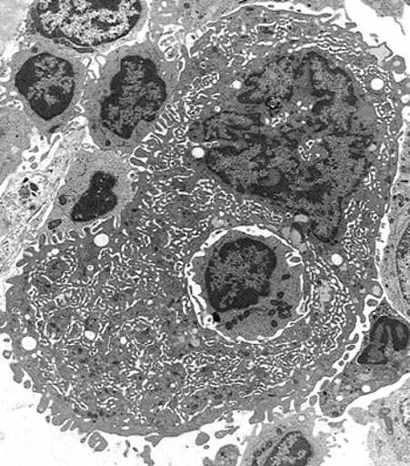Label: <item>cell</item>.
<instances>
[{
    "mask_svg": "<svg viewBox=\"0 0 410 466\" xmlns=\"http://www.w3.org/2000/svg\"><path fill=\"white\" fill-rule=\"evenodd\" d=\"M168 98V84L148 51L120 48L89 88V131L101 151L131 147L156 120Z\"/></svg>",
    "mask_w": 410,
    "mask_h": 466,
    "instance_id": "6da1fadb",
    "label": "cell"
},
{
    "mask_svg": "<svg viewBox=\"0 0 410 466\" xmlns=\"http://www.w3.org/2000/svg\"><path fill=\"white\" fill-rule=\"evenodd\" d=\"M26 119L17 112L5 111L3 108L2 113V167L7 165L6 167L2 169V177L5 174L6 169L9 173L15 169L17 162L15 159H19L20 154L25 151L28 147V140H30V125Z\"/></svg>",
    "mask_w": 410,
    "mask_h": 466,
    "instance_id": "5b68a950",
    "label": "cell"
},
{
    "mask_svg": "<svg viewBox=\"0 0 410 466\" xmlns=\"http://www.w3.org/2000/svg\"><path fill=\"white\" fill-rule=\"evenodd\" d=\"M85 78L79 56L52 40H40L15 58V90L27 119L40 132L55 131L70 120L83 96Z\"/></svg>",
    "mask_w": 410,
    "mask_h": 466,
    "instance_id": "7a4b0ae2",
    "label": "cell"
},
{
    "mask_svg": "<svg viewBox=\"0 0 410 466\" xmlns=\"http://www.w3.org/2000/svg\"><path fill=\"white\" fill-rule=\"evenodd\" d=\"M402 416L405 417V424L409 429V400H405V402L402 404L401 408Z\"/></svg>",
    "mask_w": 410,
    "mask_h": 466,
    "instance_id": "ba28073f",
    "label": "cell"
},
{
    "mask_svg": "<svg viewBox=\"0 0 410 466\" xmlns=\"http://www.w3.org/2000/svg\"><path fill=\"white\" fill-rule=\"evenodd\" d=\"M397 271L405 302H409V227L402 238L396 258Z\"/></svg>",
    "mask_w": 410,
    "mask_h": 466,
    "instance_id": "52a82bcc",
    "label": "cell"
},
{
    "mask_svg": "<svg viewBox=\"0 0 410 466\" xmlns=\"http://www.w3.org/2000/svg\"><path fill=\"white\" fill-rule=\"evenodd\" d=\"M308 456L310 445L299 432H294L283 441L267 465H304L306 464Z\"/></svg>",
    "mask_w": 410,
    "mask_h": 466,
    "instance_id": "8992f818",
    "label": "cell"
},
{
    "mask_svg": "<svg viewBox=\"0 0 410 466\" xmlns=\"http://www.w3.org/2000/svg\"><path fill=\"white\" fill-rule=\"evenodd\" d=\"M131 181L119 157L109 151L83 153L73 162L58 206L73 221L83 222L111 212L128 196Z\"/></svg>",
    "mask_w": 410,
    "mask_h": 466,
    "instance_id": "277c9868",
    "label": "cell"
},
{
    "mask_svg": "<svg viewBox=\"0 0 410 466\" xmlns=\"http://www.w3.org/2000/svg\"><path fill=\"white\" fill-rule=\"evenodd\" d=\"M141 2H39L34 20L48 40L101 50L127 40L144 19Z\"/></svg>",
    "mask_w": 410,
    "mask_h": 466,
    "instance_id": "3957f363",
    "label": "cell"
},
{
    "mask_svg": "<svg viewBox=\"0 0 410 466\" xmlns=\"http://www.w3.org/2000/svg\"><path fill=\"white\" fill-rule=\"evenodd\" d=\"M214 319H215V321H216V322L219 321V316L217 314L214 315Z\"/></svg>",
    "mask_w": 410,
    "mask_h": 466,
    "instance_id": "9c48e42d",
    "label": "cell"
}]
</instances>
